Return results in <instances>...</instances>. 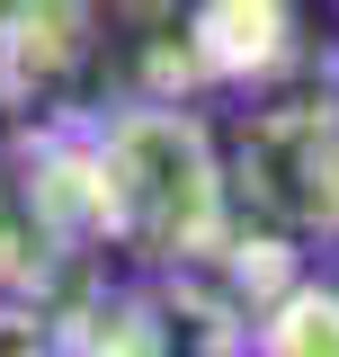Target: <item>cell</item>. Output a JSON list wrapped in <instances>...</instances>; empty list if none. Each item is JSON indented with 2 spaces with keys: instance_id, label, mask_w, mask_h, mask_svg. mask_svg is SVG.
Instances as JSON below:
<instances>
[{
  "instance_id": "obj_1",
  "label": "cell",
  "mask_w": 339,
  "mask_h": 357,
  "mask_svg": "<svg viewBox=\"0 0 339 357\" xmlns=\"http://www.w3.org/2000/svg\"><path fill=\"white\" fill-rule=\"evenodd\" d=\"M241 188L259 215L295 232H339V126H322L312 107L259 116L241 143Z\"/></svg>"
}]
</instances>
